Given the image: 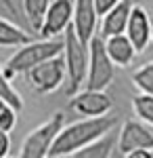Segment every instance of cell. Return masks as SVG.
<instances>
[{"instance_id":"obj_22","label":"cell","mask_w":153,"mask_h":158,"mask_svg":"<svg viewBox=\"0 0 153 158\" xmlns=\"http://www.w3.org/2000/svg\"><path fill=\"white\" fill-rule=\"evenodd\" d=\"M120 0H94V4H96V11H99V15L103 17L109 9H113L116 4H118Z\"/></svg>"},{"instance_id":"obj_3","label":"cell","mask_w":153,"mask_h":158,"mask_svg":"<svg viewBox=\"0 0 153 158\" xmlns=\"http://www.w3.org/2000/svg\"><path fill=\"white\" fill-rule=\"evenodd\" d=\"M63 59H65V93L76 95L84 85L88 76V63H90V47L82 38L76 34L73 25L65 30V49H63Z\"/></svg>"},{"instance_id":"obj_13","label":"cell","mask_w":153,"mask_h":158,"mask_svg":"<svg viewBox=\"0 0 153 158\" xmlns=\"http://www.w3.org/2000/svg\"><path fill=\"white\" fill-rule=\"evenodd\" d=\"M105 47L111 61L116 63V68H128L132 65L134 57L139 55L136 47L132 44V40L128 38V34H116V36H109L105 38Z\"/></svg>"},{"instance_id":"obj_12","label":"cell","mask_w":153,"mask_h":158,"mask_svg":"<svg viewBox=\"0 0 153 158\" xmlns=\"http://www.w3.org/2000/svg\"><path fill=\"white\" fill-rule=\"evenodd\" d=\"M132 6H134V0H120L113 9H109L101 17V30H99V34L103 38L124 34L126 25H128V19H130V13H132Z\"/></svg>"},{"instance_id":"obj_26","label":"cell","mask_w":153,"mask_h":158,"mask_svg":"<svg viewBox=\"0 0 153 158\" xmlns=\"http://www.w3.org/2000/svg\"><path fill=\"white\" fill-rule=\"evenodd\" d=\"M151 47H153V32H151Z\"/></svg>"},{"instance_id":"obj_7","label":"cell","mask_w":153,"mask_h":158,"mask_svg":"<svg viewBox=\"0 0 153 158\" xmlns=\"http://www.w3.org/2000/svg\"><path fill=\"white\" fill-rule=\"evenodd\" d=\"M153 150V131L143 120H126L118 135V154L128 156L132 150Z\"/></svg>"},{"instance_id":"obj_8","label":"cell","mask_w":153,"mask_h":158,"mask_svg":"<svg viewBox=\"0 0 153 158\" xmlns=\"http://www.w3.org/2000/svg\"><path fill=\"white\" fill-rule=\"evenodd\" d=\"M73 19V0H50L42 25L38 30L40 38H57L71 25Z\"/></svg>"},{"instance_id":"obj_1","label":"cell","mask_w":153,"mask_h":158,"mask_svg":"<svg viewBox=\"0 0 153 158\" xmlns=\"http://www.w3.org/2000/svg\"><path fill=\"white\" fill-rule=\"evenodd\" d=\"M118 124L116 116H84L82 120H76L71 124H65L61 129L59 137L48 152V158H63V156H76L88 143L96 141L99 137L111 133V129Z\"/></svg>"},{"instance_id":"obj_25","label":"cell","mask_w":153,"mask_h":158,"mask_svg":"<svg viewBox=\"0 0 153 158\" xmlns=\"http://www.w3.org/2000/svg\"><path fill=\"white\" fill-rule=\"evenodd\" d=\"M6 106H9V103H6V101H4V99H0V112H2V110L6 108Z\"/></svg>"},{"instance_id":"obj_18","label":"cell","mask_w":153,"mask_h":158,"mask_svg":"<svg viewBox=\"0 0 153 158\" xmlns=\"http://www.w3.org/2000/svg\"><path fill=\"white\" fill-rule=\"evenodd\" d=\"M132 112H134V116L139 120L153 127V95H149V93L134 95L132 97Z\"/></svg>"},{"instance_id":"obj_6","label":"cell","mask_w":153,"mask_h":158,"mask_svg":"<svg viewBox=\"0 0 153 158\" xmlns=\"http://www.w3.org/2000/svg\"><path fill=\"white\" fill-rule=\"evenodd\" d=\"M65 76H67V72H65V59H63V55H57V57H50V59L42 61L40 65L32 68L27 72V82H29V86L34 89L36 93L48 95V93L57 91L63 85Z\"/></svg>"},{"instance_id":"obj_24","label":"cell","mask_w":153,"mask_h":158,"mask_svg":"<svg viewBox=\"0 0 153 158\" xmlns=\"http://www.w3.org/2000/svg\"><path fill=\"white\" fill-rule=\"evenodd\" d=\"M0 4L11 13V15H17V4H15V0H0Z\"/></svg>"},{"instance_id":"obj_10","label":"cell","mask_w":153,"mask_h":158,"mask_svg":"<svg viewBox=\"0 0 153 158\" xmlns=\"http://www.w3.org/2000/svg\"><path fill=\"white\" fill-rule=\"evenodd\" d=\"M99 11H96V4L94 0H73V19L71 25L76 30V34L82 38L84 42H90L99 32H96V25H99Z\"/></svg>"},{"instance_id":"obj_16","label":"cell","mask_w":153,"mask_h":158,"mask_svg":"<svg viewBox=\"0 0 153 158\" xmlns=\"http://www.w3.org/2000/svg\"><path fill=\"white\" fill-rule=\"evenodd\" d=\"M50 4V0H21V6H23V15L27 17V21L32 25V30L38 32L42 19L46 15V9Z\"/></svg>"},{"instance_id":"obj_14","label":"cell","mask_w":153,"mask_h":158,"mask_svg":"<svg viewBox=\"0 0 153 158\" xmlns=\"http://www.w3.org/2000/svg\"><path fill=\"white\" fill-rule=\"evenodd\" d=\"M32 40H34V36L29 32H25L23 27L15 25L9 19L0 17V47H15V49H19V47H23V44L32 42Z\"/></svg>"},{"instance_id":"obj_23","label":"cell","mask_w":153,"mask_h":158,"mask_svg":"<svg viewBox=\"0 0 153 158\" xmlns=\"http://www.w3.org/2000/svg\"><path fill=\"white\" fill-rule=\"evenodd\" d=\"M126 158H153V150H145V148H141V150H132Z\"/></svg>"},{"instance_id":"obj_17","label":"cell","mask_w":153,"mask_h":158,"mask_svg":"<svg viewBox=\"0 0 153 158\" xmlns=\"http://www.w3.org/2000/svg\"><path fill=\"white\" fill-rule=\"evenodd\" d=\"M0 99H4L9 106L17 110V112H21L23 110V97H21V93L13 86L11 78L4 74L2 70V63H0Z\"/></svg>"},{"instance_id":"obj_19","label":"cell","mask_w":153,"mask_h":158,"mask_svg":"<svg viewBox=\"0 0 153 158\" xmlns=\"http://www.w3.org/2000/svg\"><path fill=\"white\" fill-rule=\"evenodd\" d=\"M132 85L139 93H149L153 95V61L143 63L132 72Z\"/></svg>"},{"instance_id":"obj_4","label":"cell","mask_w":153,"mask_h":158,"mask_svg":"<svg viewBox=\"0 0 153 158\" xmlns=\"http://www.w3.org/2000/svg\"><path fill=\"white\" fill-rule=\"evenodd\" d=\"M63 127H65V114L55 112L48 120H44L40 127H36L34 131H29L25 135V139L21 141V148H19V156L21 158H46Z\"/></svg>"},{"instance_id":"obj_2","label":"cell","mask_w":153,"mask_h":158,"mask_svg":"<svg viewBox=\"0 0 153 158\" xmlns=\"http://www.w3.org/2000/svg\"><path fill=\"white\" fill-rule=\"evenodd\" d=\"M65 49V38H40V40H32L23 47L13 53L9 59L2 63V70L9 78H15L19 74H27L32 68L40 65L42 61L63 55Z\"/></svg>"},{"instance_id":"obj_21","label":"cell","mask_w":153,"mask_h":158,"mask_svg":"<svg viewBox=\"0 0 153 158\" xmlns=\"http://www.w3.org/2000/svg\"><path fill=\"white\" fill-rule=\"evenodd\" d=\"M11 154V137L6 131H0V158H6Z\"/></svg>"},{"instance_id":"obj_20","label":"cell","mask_w":153,"mask_h":158,"mask_svg":"<svg viewBox=\"0 0 153 158\" xmlns=\"http://www.w3.org/2000/svg\"><path fill=\"white\" fill-rule=\"evenodd\" d=\"M17 110L13 108V106H6V108L0 112V131H6V133H11L13 129L17 127Z\"/></svg>"},{"instance_id":"obj_5","label":"cell","mask_w":153,"mask_h":158,"mask_svg":"<svg viewBox=\"0 0 153 158\" xmlns=\"http://www.w3.org/2000/svg\"><path fill=\"white\" fill-rule=\"evenodd\" d=\"M90 47V63H88V76H86V89L105 91L116 78V63L111 61L105 47V38L101 34L88 42Z\"/></svg>"},{"instance_id":"obj_9","label":"cell","mask_w":153,"mask_h":158,"mask_svg":"<svg viewBox=\"0 0 153 158\" xmlns=\"http://www.w3.org/2000/svg\"><path fill=\"white\" fill-rule=\"evenodd\" d=\"M113 108V101L105 91H96V89H80L76 95L69 99V110H73L80 116H105Z\"/></svg>"},{"instance_id":"obj_11","label":"cell","mask_w":153,"mask_h":158,"mask_svg":"<svg viewBox=\"0 0 153 158\" xmlns=\"http://www.w3.org/2000/svg\"><path fill=\"white\" fill-rule=\"evenodd\" d=\"M151 32H153V23H151V17H149L147 9L141 6V4H134L132 13H130L128 25H126V34L132 40V44L136 47L139 55L149 49V44H151Z\"/></svg>"},{"instance_id":"obj_15","label":"cell","mask_w":153,"mask_h":158,"mask_svg":"<svg viewBox=\"0 0 153 158\" xmlns=\"http://www.w3.org/2000/svg\"><path fill=\"white\" fill-rule=\"evenodd\" d=\"M113 146H116V139L107 133L103 137H99L96 141L88 143L86 148H82L80 152H76V158H107L111 156L113 152Z\"/></svg>"}]
</instances>
